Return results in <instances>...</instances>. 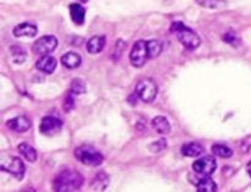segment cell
I'll return each instance as SVG.
<instances>
[{
    "instance_id": "obj_27",
    "label": "cell",
    "mask_w": 251,
    "mask_h": 192,
    "mask_svg": "<svg viewBox=\"0 0 251 192\" xmlns=\"http://www.w3.org/2000/svg\"><path fill=\"white\" fill-rule=\"evenodd\" d=\"M168 147V144H167V141L164 139H161L158 140V141L153 142V144H150V151L152 152V153H159V152L164 151V149Z\"/></svg>"
},
{
    "instance_id": "obj_29",
    "label": "cell",
    "mask_w": 251,
    "mask_h": 192,
    "mask_svg": "<svg viewBox=\"0 0 251 192\" xmlns=\"http://www.w3.org/2000/svg\"><path fill=\"white\" fill-rule=\"evenodd\" d=\"M73 93L69 92V95L66 96L65 99H64V103H63V108L64 110H65L66 113L71 112V110L74 109V107H75V100H74V97H73Z\"/></svg>"
},
{
    "instance_id": "obj_13",
    "label": "cell",
    "mask_w": 251,
    "mask_h": 192,
    "mask_svg": "<svg viewBox=\"0 0 251 192\" xmlns=\"http://www.w3.org/2000/svg\"><path fill=\"white\" fill-rule=\"evenodd\" d=\"M60 61L66 69H77L82 63V58L80 54L75 53V51H69L61 56Z\"/></svg>"
},
{
    "instance_id": "obj_2",
    "label": "cell",
    "mask_w": 251,
    "mask_h": 192,
    "mask_svg": "<svg viewBox=\"0 0 251 192\" xmlns=\"http://www.w3.org/2000/svg\"><path fill=\"white\" fill-rule=\"evenodd\" d=\"M171 32L174 33L178 38V41L185 47L186 49L195 50L200 47L201 39L196 32L186 27L183 22H173L171 26Z\"/></svg>"
},
{
    "instance_id": "obj_28",
    "label": "cell",
    "mask_w": 251,
    "mask_h": 192,
    "mask_svg": "<svg viewBox=\"0 0 251 192\" xmlns=\"http://www.w3.org/2000/svg\"><path fill=\"white\" fill-rule=\"evenodd\" d=\"M125 47H126V43H125L123 39H119V41H117V43H115V48H114V51H113V59L114 60H118V59H120V56H122L123 51H124Z\"/></svg>"
},
{
    "instance_id": "obj_12",
    "label": "cell",
    "mask_w": 251,
    "mask_h": 192,
    "mask_svg": "<svg viewBox=\"0 0 251 192\" xmlns=\"http://www.w3.org/2000/svg\"><path fill=\"white\" fill-rule=\"evenodd\" d=\"M38 32V28L34 24H29V22H22V24H17L14 29L12 33L16 38L20 37H34Z\"/></svg>"
},
{
    "instance_id": "obj_7",
    "label": "cell",
    "mask_w": 251,
    "mask_h": 192,
    "mask_svg": "<svg viewBox=\"0 0 251 192\" xmlns=\"http://www.w3.org/2000/svg\"><path fill=\"white\" fill-rule=\"evenodd\" d=\"M1 170L10 173L11 175H14L15 178H17L19 180H21L25 175V164L19 157H6V158H2L1 161Z\"/></svg>"
},
{
    "instance_id": "obj_21",
    "label": "cell",
    "mask_w": 251,
    "mask_h": 192,
    "mask_svg": "<svg viewBox=\"0 0 251 192\" xmlns=\"http://www.w3.org/2000/svg\"><path fill=\"white\" fill-rule=\"evenodd\" d=\"M200 6L206 7V9L220 10L227 7V1L226 0H196Z\"/></svg>"
},
{
    "instance_id": "obj_14",
    "label": "cell",
    "mask_w": 251,
    "mask_h": 192,
    "mask_svg": "<svg viewBox=\"0 0 251 192\" xmlns=\"http://www.w3.org/2000/svg\"><path fill=\"white\" fill-rule=\"evenodd\" d=\"M69 11H70V17L73 20L74 24H83L85 22V16H86V10L82 5L80 4H71L69 6Z\"/></svg>"
},
{
    "instance_id": "obj_20",
    "label": "cell",
    "mask_w": 251,
    "mask_h": 192,
    "mask_svg": "<svg viewBox=\"0 0 251 192\" xmlns=\"http://www.w3.org/2000/svg\"><path fill=\"white\" fill-rule=\"evenodd\" d=\"M17 149H19L20 153H21L29 163H34V162L37 161V157H38L37 151L32 146H29L28 144H20L19 146H17Z\"/></svg>"
},
{
    "instance_id": "obj_18",
    "label": "cell",
    "mask_w": 251,
    "mask_h": 192,
    "mask_svg": "<svg viewBox=\"0 0 251 192\" xmlns=\"http://www.w3.org/2000/svg\"><path fill=\"white\" fill-rule=\"evenodd\" d=\"M108 184H109V176L104 173V171H100L97 175L93 178L92 181V189L95 191H104L107 189Z\"/></svg>"
},
{
    "instance_id": "obj_3",
    "label": "cell",
    "mask_w": 251,
    "mask_h": 192,
    "mask_svg": "<svg viewBox=\"0 0 251 192\" xmlns=\"http://www.w3.org/2000/svg\"><path fill=\"white\" fill-rule=\"evenodd\" d=\"M75 157L77 161L88 167H98L103 163L104 158H103L102 153L95 147L88 146V144H83V146L77 147L75 149Z\"/></svg>"
},
{
    "instance_id": "obj_30",
    "label": "cell",
    "mask_w": 251,
    "mask_h": 192,
    "mask_svg": "<svg viewBox=\"0 0 251 192\" xmlns=\"http://www.w3.org/2000/svg\"><path fill=\"white\" fill-rule=\"evenodd\" d=\"M247 170H248V174H249V175L251 176V161L249 162V164H248V167H247Z\"/></svg>"
},
{
    "instance_id": "obj_23",
    "label": "cell",
    "mask_w": 251,
    "mask_h": 192,
    "mask_svg": "<svg viewBox=\"0 0 251 192\" xmlns=\"http://www.w3.org/2000/svg\"><path fill=\"white\" fill-rule=\"evenodd\" d=\"M69 92L73 93L74 96H81L86 93V83L85 81L81 80V78H74L71 81L70 85V91Z\"/></svg>"
},
{
    "instance_id": "obj_26",
    "label": "cell",
    "mask_w": 251,
    "mask_h": 192,
    "mask_svg": "<svg viewBox=\"0 0 251 192\" xmlns=\"http://www.w3.org/2000/svg\"><path fill=\"white\" fill-rule=\"evenodd\" d=\"M10 51H11V56H12V60L15 61L16 64H22L26 59V50H25L22 47L20 46H14L10 48Z\"/></svg>"
},
{
    "instance_id": "obj_22",
    "label": "cell",
    "mask_w": 251,
    "mask_h": 192,
    "mask_svg": "<svg viewBox=\"0 0 251 192\" xmlns=\"http://www.w3.org/2000/svg\"><path fill=\"white\" fill-rule=\"evenodd\" d=\"M222 39L223 42H226V43L229 44V46L234 47V48H238V47H240V44H242V38H240V36L235 31L226 32V33L223 34Z\"/></svg>"
},
{
    "instance_id": "obj_6",
    "label": "cell",
    "mask_w": 251,
    "mask_h": 192,
    "mask_svg": "<svg viewBox=\"0 0 251 192\" xmlns=\"http://www.w3.org/2000/svg\"><path fill=\"white\" fill-rule=\"evenodd\" d=\"M58 47V39L54 36L49 34V36H43L39 39H37L32 46V51L37 55H49L53 53Z\"/></svg>"
},
{
    "instance_id": "obj_4",
    "label": "cell",
    "mask_w": 251,
    "mask_h": 192,
    "mask_svg": "<svg viewBox=\"0 0 251 192\" xmlns=\"http://www.w3.org/2000/svg\"><path fill=\"white\" fill-rule=\"evenodd\" d=\"M157 92H158V87L151 78H144L139 81L135 88V96L145 103L153 102L154 98L157 97Z\"/></svg>"
},
{
    "instance_id": "obj_11",
    "label": "cell",
    "mask_w": 251,
    "mask_h": 192,
    "mask_svg": "<svg viewBox=\"0 0 251 192\" xmlns=\"http://www.w3.org/2000/svg\"><path fill=\"white\" fill-rule=\"evenodd\" d=\"M56 65H58V61H56L55 58L50 55H43L37 60L36 68L38 69L41 72L47 73V75H50V73L54 72V70L56 69Z\"/></svg>"
},
{
    "instance_id": "obj_17",
    "label": "cell",
    "mask_w": 251,
    "mask_h": 192,
    "mask_svg": "<svg viewBox=\"0 0 251 192\" xmlns=\"http://www.w3.org/2000/svg\"><path fill=\"white\" fill-rule=\"evenodd\" d=\"M203 147L200 144L196 142H190V144H185L181 147V154L185 157H199L202 154Z\"/></svg>"
},
{
    "instance_id": "obj_1",
    "label": "cell",
    "mask_w": 251,
    "mask_h": 192,
    "mask_svg": "<svg viewBox=\"0 0 251 192\" xmlns=\"http://www.w3.org/2000/svg\"><path fill=\"white\" fill-rule=\"evenodd\" d=\"M83 181H85V179L78 171L73 170V169H66V170H61L54 178L53 189L54 191L59 192L78 191L82 188Z\"/></svg>"
},
{
    "instance_id": "obj_16",
    "label": "cell",
    "mask_w": 251,
    "mask_h": 192,
    "mask_svg": "<svg viewBox=\"0 0 251 192\" xmlns=\"http://www.w3.org/2000/svg\"><path fill=\"white\" fill-rule=\"evenodd\" d=\"M152 127L156 130V132L162 135H166L171 132V124H169L168 119L164 117H156L152 120Z\"/></svg>"
},
{
    "instance_id": "obj_5",
    "label": "cell",
    "mask_w": 251,
    "mask_h": 192,
    "mask_svg": "<svg viewBox=\"0 0 251 192\" xmlns=\"http://www.w3.org/2000/svg\"><path fill=\"white\" fill-rule=\"evenodd\" d=\"M130 63L135 68H142L149 59V49H147V42L137 41L132 46L130 51Z\"/></svg>"
},
{
    "instance_id": "obj_10",
    "label": "cell",
    "mask_w": 251,
    "mask_h": 192,
    "mask_svg": "<svg viewBox=\"0 0 251 192\" xmlns=\"http://www.w3.org/2000/svg\"><path fill=\"white\" fill-rule=\"evenodd\" d=\"M6 126L9 127L10 130L15 132H19V134H24V132H27L32 126V122L28 118L26 117H16L14 119H10L9 121L6 122Z\"/></svg>"
},
{
    "instance_id": "obj_19",
    "label": "cell",
    "mask_w": 251,
    "mask_h": 192,
    "mask_svg": "<svg viewBox=\"0 0 251 192\" xmlns=\"http://www.w3.org/2000/svg\"><path fill=\"white\" fill-rule=\"evenodd\" d=\"M196 189H198L199 192H216L218 186L212 179L208 178V176H205V178L200 179L196 183Z\"/></svg>"
},
{
    "instance_id": "obj_8",
    "label": "cell",
    "mask_w": 251,
    "mask_h": 192,
    "mask_svg": "<svg viewBox=\"0 0 251 192\" xmlns=\"http://www.w3.org/2000/svg\"><path fill=\"white\" fill-rule=\"evenodd\" d=\"M193 169L198 174L203 176H211L217 169V162L216 158L211 156H206L203 158L198 159V161L194 162Z\"/></svg>"
},
{
    "instance_id": "obj_15",
    "label": "cell",
    "mask_w": 251,
    "mask_h": 192,
    "mask_svg": "<svg viewBox=\"0 0 251 192\" xmlns=\"http://www.w3.org/2000/svg\"><path fill=\"white\" fill-rule=\"evenodd\" d=\"M105 46V37L104 36H95L87 42L86 49L90 54H98L103 50Z\"/></svg>"
},
{
    "instance_id": "obj_9",
    "label": "cell",
    "mask_w": 251,
    "mask_h": 192,
    "mask_svg": "<svg viewBox=\"0 0 251 192\" xmlns=\"http://www.w3.org/2000/svg\"><path fill=\"white\" fill-rule=\"evenodd\" d=\"M63 127V121L58 118L54 117H44L39 125V131L46 136H54L59 134Z\"/></svg>"
},
{
    "instance_id": "obj_25",
    "label": "cell",
    "mask_w": 251,
    "mask_h": 192,
    "mask_svg": "<svg viewBox=\"0 0 251 192\" xmlns=\"http://www.w3.org/2000/svg\"><path fill=\"white\" fill-rule=\"evenodd\" d=\"M147 49H149V58L153 59L159 56L163 49V44L159 41H149L147 42Z\"/></svg>"
},
{
    "instance_id": "obj_24",
    "label": "cell",
    "mask_w": 251,
    "mask_h": 192,
    "mask_svg": "<svg viewBox=\"0 0 251 192\" xmlns=\"http://www.w3.org/2000/svg\"><path fill=\"white\" fill-rule=\"evenodd\" d=\"M211 151L213 152V154H216L217 157H221V158H230L233 156V151L229 148V147L225 146V144H213Z\"/></svg>"
}]
</instances>
